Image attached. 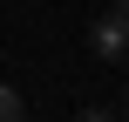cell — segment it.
Returning <instances> with one entry per match:
<instances>
[{"instance_id": "cell-1", "label": "cell", "mask_w": 129, "mask_h": 122, "mask_svg": "<svg viewBox=\"0 0 129 122\" xmlns=\"http://www.w3.org/2000/svg\"><path fill=\"white\" fill-rule=\"evenodd\" d=\"M88 41H95V54H102V61L129 54V14H116V7H109V14H102V20L88 27Z\"/></svg>"}, {"instance_id": "cell-4", "label": "cell", "mask_w": 129, "mask_h": 122, "mask_svg": "<svg viewBox=\"0 0 129 122\" xmlns=\"http://www.w3.org/2000/svg\"><path fill=\"white\" fill-rule=\"evenodd\" d=\"M122 122H129V88H122Z\"/></svg>"}, {"instance_id": "cell-2", "label": "cell", "mask_w": 129, "mask_h": 122, "mask_svg": "<svg viewBox=\"0 0 129 122\" xmlns=\"http://www.w3.org/2000/svg\"><path fill=\"white\" fill-rule=\"evenodd\" d=\"M20 109H27V102H20V88H7V82H0V122H27Z\"/></svg>"}, {"instance_id": "cell-5", "label": "cell", "mask_w": 129, "mask_h": 122, "mask_svg": "<svg viewBox=\"0 0 129 122\" xmlns=\"http://www.w3.org/2000/svg\"><path fill=\"white\" fill-rule=\"evenodd\" d=\"M116 14H129V0H116Z\"/></svg>"}, {"instance_id": "cell-3", "label": "cell", "mask_w": 129, "mask_h": 122, "mask_svg": "<svg viewBox=\"0 0 129 122\" xmlns=\"http://www.w3.org/2000/svg\"><path fill=\"white\" fill-rule=\"evenodd\" d=\"M75 122H122V115H116V109H82Z\"/></svg>"}]
</instances>
